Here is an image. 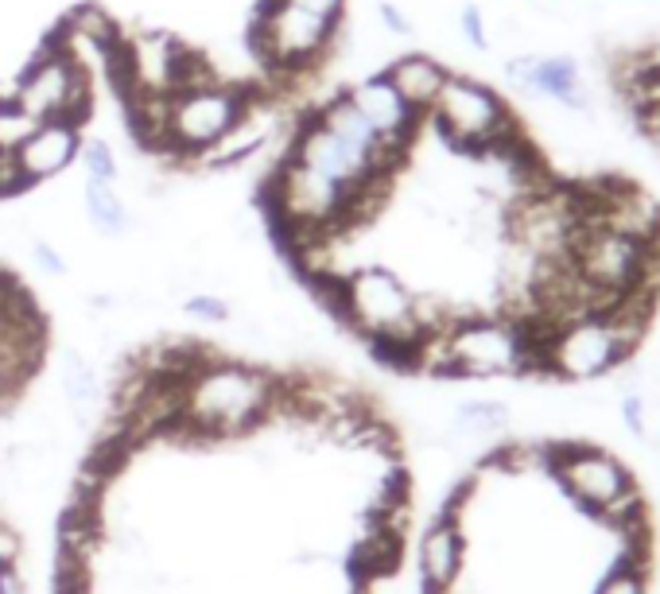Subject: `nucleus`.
Returning a JSON list of instances; mask_svg holds the SVG:
<instances>
[{"instance_id":"f03ea898","label":"nucleus","mask_w":660,"mask_h":594,"mask_svg":"<svg viewBox=\"0 0 660 594\" xmlns=\"http://www.w3.org/2000/svg\"><path fill=\"white\" fill-rule=\"evenodd\" d=\"M330 292V304L354 330H362L370 342H400V346H420L431 330L420 319L413 292L396 280L388 268H362V273L342 276Z\"/></svg>"},{"instance_id":"f257e3e1","label":"nucleus","mask_w":660,"mask_h":594,"mask_svg":"<svg viewBox=\"0 0 660 594\" xmlns=\"http://www.w3.org/2000/svg\"><path fill=\"white\" fill-rule=\"evenodd\" d=\"M280 405L273 373L238 362H207L183 388V413L167 436H241Z\"/></svg>"},{"instance_id":"bb28decb","label":"nucleus","mask_w":660,"mask_h":594,"mask_svg":"<svg viewBox=\"0 0 660 594\" xmlns=\"http://www.w3.org/2000/svg\"><path fill=\"white\" fill-rule=\"evenodd\" d=\"M0 113H16V82L0 78Z\"/></svg>"},{"instance_id":"423d86ee","label":"nucleus","mask_w":660,"mask_h":594,"mask_svg":"<svg viewBox=\"0 0 660 594\" xmlns=\"http://www.w3.org/2000/svg\"><path fill=\"white\" fill-rule=\"evenodd\" d=\"M16 113L40 121H75L90 113V82L75 55L51 43L24 75L16 78Z\"/></svg>"},{"instance_id":"4be33fe9","label":"nucleus","mask_w":660,"mask_h":594,"mask_svg":"<svg viewBox=\"0 0 660 594\" xmlns=\"http://www.w3.org/2000/svg\"><path fill=\"white\" fill-rule=\"evenodd\" d=\"M32 256H35V264H40V268H43L47 276H63V273H66V261L55 253V245H47V241H35V245H32Z\"/></svg>"},{"instance_id":"f3484780","label":"nucleus","mask_w":660,"mask_h":594,"mask_svg":"<svg viewBox=\"0 0 660 594\" xmlns=\"http://www.w3.org/2000/svg\"><path fill=\"white\" fill-rule=\"evenodd\" d=\"M78 160H82V167H86V179H101V183L117 179V156H113V148H109V141H101V136L82 141Z\"/></svg>"},{"instance_id":"1a4fd4ad","label":"nucleus","mask_w":660,"mask_h":594,"mask_svg":"<svg viewBox=\"0 0 660 594\" xmlns=\"http://www.w3.org/2000/svg\"><path fill=\"white\" fill-rule=\"evenodd\" d=\"M346 101L362 113V121L370 124L373 136H377L388 152L405 156L408 144H413V136H416V124H420L424 117L400 101V94L388 86L385 75H370V78H362V82H354L346 90Z\"/></svg>"},{"instance_id":"2eb2a0df","label":"nucleus","mask_w":660,"mask_h":594,"mask_svg":"<svg viewBox=\"0 0 660 594\" xmlns=\"http://www.w3.org/2000/svg\"><path fill=\"white\" fill-rule=\"evenodd\" d=\"M82 202H86V215H90L94 230H98L101 238H124V233H129L132 215H129V207L121 202V195L113 190V183L86 179Z\"/></svg>"},{"instance_id":"4468645a","label":"nucleus","mask_w":660,"mask_h":594,"mask_svg":"<svg viewBox=\"0 0 660 594\" xmlns=\"http://www.w3.org/2000/svg\"><path fill=\"white\" fill-rule=\"evenodd\" d=\"M58 385H63L70 416H75L78 424H94V416H98V408H101V381H98L94 362L82 354V350H63Z\"/></svg>"},{"instance_id":"9b49d317","label":"nucleus","mask_w":660,"mask_h":594,"mask_svg":"<svg viewBox=\"0 0 660 594\" xmlns=\"http://www.w3.org/2000/svg\"><path fill=\"white\" fill-rule=\"evenodd\" d=\"M273 132H276V117L268 113V109L249 101L245 113L230 124V132H222V136L198 156V164L202 167H238V164H245V160H253L256 152L268 144Z\"/></svg>"},{"instance_id":"412c9836","label":"nucleus","mask_w":660,"mask_h":594,"mask_svg":"<svg viewBox=\"0 0 660 594\" xmlns=\"http://www.w3.org/2000/svg\"><path fill=\"white\" fill-rule=\"evenodd\" d=\"M284 4H296L304 12H315V16L339 20V24H342V9H346V0H284Z\"/></svg>"},{"instance_id":"6ab92c4d","label":"nucleus","mask_w":660,"mask_h":594,"mask_svg":"<svg viewBox=\"0 0 660 594\" xmlns=\"http://www.w3.org/2000/svg\"><path fill=\"white\" fill-rule=\"evenodd\" d=\"M24 187H28V179H24V172H20V164H16V152H12L9 144H0V198L20 195Z\"/></svg>"},{"instance_id":"7ed1b4c3","label":"nucleus","mask_w":660,"mask_h":594,"mask_svg":"<svg viewBox=\"0 0 660 594\" xmlns=\"http://www.w3.org/2000/svg\"><path fill=\"white\" fill-rule=\"evenodd\" d=\"M428 117L439 124L447 141L466 152H494V156H505L509 164L525 156V136H520L509 106L494 90H486V86L466 75H447Z\"/></svg>"},{"instance_id":"f8f14e48","label":"nucleus","mask_w":660,"mask_h":594,"mask_svg":"<svg viewBox=\"0 0 660 594\" xmlns=\"http://www.w3.org/2000/svg\"><path fill=\"white\" fill-rule=\"evenodd\" d=\"M381 75L388 78V86L400 94V101H405L408 109L428 117V109L436 106L439 90H443L451 70H443L431 55H400V58H393Z\"/></svg>"},{"instance_id":"dca6fc26","label":"nucleus","mask_w":660,"mask_h":594,"mask_svg":"<svg viewBox=\"0 0 660 594\" xmlns=\"http://www.w3.org/2000/svg\"><path fill=\"white\" fill-rule=\"evenodd\" d=\"M509 424V408L502 400H466L454 408V431L459 436H490Z\"/></svg>"},{"instance_id":"b1692460","label":"nucleus","mask_w":660,"mask_h":594,"mask_svg":"<svg viewBox=\"0 0 660 594\" xmlns=\"http://www.w3.org/2000/svg\"><path fill=\"white\" fill-rule=\"evenodd\" d=\"M16 556H20V537H16V528L0 525V563H16Z\"/></svg>"},{"instance_id":"9d476101","label":"nucleus","mask_w":660,"mask_h":594,"mask_svg":"<svg viewBox=\"0 0 660 594\" xmlns=\"http://www.w3.org/2000/svg\"><path fill=\"white\" fill-rule=\"evenodd\" d=\"M78 148H82V124L40 121L32 124V132H24V141L12 152H16V164L24 172L28 187H32V183H47L63 175L78 160Z\"/></svg>"},{"instance_id":"a878e982","label":"nucleus","mask_w":660,"mask_h":594,"mask_svg":"<svg viewBox=\"0 0 660 594\" xmlns=\"http://www.w3.org/2000/svg\"><path fill=\"white\" fill-rule=\"evenodd\" d=\"M0 594H28L24 579L16 575V563H0Z\"/></svg>"},{"instance_id":"6e6552de","label":"nucleus","mask_w":660,"mask_h":594,"mask_svg":"<svg viewBox=\"0 0 660 594\" xmlns=\"http://www.w3.org/2000/svg\"><path fill=\"white\" fill-rule=\"evenodd\" d=\"M548 466H556L560 482L571 490L575 502H583L586 509L606 513L614 502L629 494V474L618 459L598 451H586L579 443H563V447H548Z\"/></svg>"},{"instance_id":"0eeeda50","label":"nucleus","mask_w":660,"mask_h":594,"mask_svg":"<svg viewBox=\"0 0 660 594\" xmlns=\"http://www.w3.org/2000/svg\"><path fill=\"white\" fill-rule=\"evenodd\" d=\"M334 35H339V20L315 16V12L284 4V0H261L256 47L273 70H288V75L311 70L315 58L334 47Z\"/></svg>"},{"instance_id":"39448f33","label":"nucleus","mask_w":660,"mask_h":594,"mask_svg":"<svg viewBox=\"0 0 660 594\" xmlns=\"http://www.w3.org/2000/svg\"><path fill=\"white\" fill-rule=\"evenodd\" d=\"M249 109V94L238 86L202 82L187 86V90H175L164 98V132H160V144L172 148L175 156H202L210 144L230 132V124L238 121Z\"/></svg>"},{"instance_id":"20e7f679","label":"nucleus","mask_w":660,"mask_h":594,"mask_svg":"<svg viewBox=\"0 0 660 594\" xmlns=\"http://www.w3.org/2000/svg\"><path fill=\"white\" fill-rule=\"evenodd\" d=\"M641 334H645L641 322L614 319V315L610 319L591 315V319L568 322V327H560L548 339L544 354H540V370L568 381L603 377L606 370H614V365L634 354Z\"/></svg>"},{"instance_id":"aec40b11","label":"nucleus","mask_w":660,"mask_h":594,"mask_svg":"<svg viewBox=\"0 0 660 594\" xmlns=\"http://www.w3.org/2000/svg\"><path fill=\"white\" fill-rule=\"evenodd\" d=\"M187 315H195V319L202 322H226L230 319V304L218 296H207V292H198V296L187 299Z\"/></svg>"},{"instance_id":"5701e85b","label":"nucleus","mask_w":660,"mask_h":594,"mask_svg":"<svg viewBox=\"0 0 660 594\" xmlns=\"http://www.w3.org/2000/svg\"><path fill=\"white\" fill-rule=\"evenodd\" d=\"M462 32H466V40L474 43V47H486V28H482V16L479 9H462Z\"/></svg>"},{"instance_id":"a211bd4d","label":"nucleus","mask_w":660,"mask_h":594,"mask_svg":"<svg viewBox=\"0 0 660 594\" xmlns=\"http://www.w3.org/2000/svg\"><path fill=\"white\" fill-rule=\"evenodd\" d=\"M598 594H645V575H641V568L626 563V568L610 571V575L603 579V586H598Z\"/></svg>"},{"instance_id":"ddd939ff","label":"nucleus","mask_w":660,"mask_h":594,"mask_svg":"<svg viewBox=\"0 0 660 594\" xmlns=\"http://www.w3.org/2000/svg\"><path fill=\"white\" fill-rule=\"evenodd\" d=\"M459 568H462V532L454 520L439 517L420 544L424 583H428L431 591H447V586L454 583V575H459Z\"/></svg>"},{"instance_id":"393cba45","label":"nucleus","mask_w":660,"mask_h":594,"mask_svg":"<svg viewBox=\"0 0 660 594\" xmlns=\"http://www.w3.org/2000/svg\"><path fill=\"white\" fill-rule=\"evenodd\" d=\"M381 20H385V28L393 35H408V32H413V20L400 16V9H396V4H381Z\"/></svg>"}]
</instances>
